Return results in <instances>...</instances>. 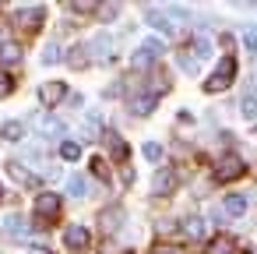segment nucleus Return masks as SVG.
Returning a JSON list of instances; mask_svg holds the SVG:
<instances>
[{"label":"nucleus","instance_id":"nucleus-1","mask_svg":"<svg viewBox=\"0 0 257 254\" xmlns=\"http://www.w3.org/2000/svg\"><path fill=\"white\" fill-rule=\"evenodd\" d=\"M232 78H236V60L225 57V60L215 67V74L204 81V92H211V96H215V92H225V89L232 85Z\"/></svg>","mask_w":257,"mask_h":254},{"label":"nucleus","instance_id":"nucleus-2","mask_svg":"<svg viewBox=\"0 0 257 254\" xmlns=\"http://www.w3.org/2000/svg\"><path fill=\"white\" fill-rule=\"evenodd\" d=\"M246 173V162L239 159V155H222L218 162H215V180L218 184H232V180H239Z\"/></svg>","mask_w":257,"mask_h":254},{"label":"nucleus","instance_id":"nucleus-3","mask_svg":"<svg viewBox=\"0 0 257 254\" xmlns=\"http://www.w3.org/2000/svg\"><path fill=\"white\" fill-rule=\"evenodd\" d=\"M162 50H166V46H162L159 39H145V43H141V50L131 57V67H138V71H141V67H148L155 57H162Z\"/></svg>","mask_w":257,"mask_h":254},{"label":"nucleus","instance_id":"nucleus-4","mask_svg":"<svg viewBox=\"0 0 257 254\" xmlns=\"http://www.w3.org/2000/svg\"><path fill=\"white\" fill-rule=\"evenodd\" d=\"M64 243H67L71 250H88L92 233H88L85 226H67V229H64Z\"/></svg>","mask_w":257,"mask_h":254},{"label":"nucleus","instance_id":"nucleus-5","mask_svg":"<svg viewBox=\"0 0 257 254\" xmlns=\"http://www.w3.org/2000/svg\"><path fill=\"white\" fill-rule=\"evenodd\" d=\"M64 96H67V85H64V81H46V85L39 89V99H43L46 106H57Z\"/></svg>","mask_w":257,"mask_h":254},{"label":"nucleus","instance_id":"nucleus-6","mask_svg":"<svg viewBox=\"0 0 257 254\" xmlns=\"http://www.w3.org/2000/svg\"><path fill=\"white\" fill-rule=\"evenodd\" d=\"M57 212H60V198H57V194H39V198H36V215L53 219Z\"/></svg>","mask_w":257,"mask_h":254},{"label":"nucleus","instance_id":"nucleus-7","mask_svg":"<svg viewBox=\"0 0 257 254\" xmlns=\"http://www.w3.org/2000/svg\"><path fill=\"white\" fill-rule=\"evenodd\" d=\"M8 173H11L18 184H25V187H39V177H36L32 170H25L22 162H8Z\"/></svg>","mask_w":257,"mask_h":254},{"label":"nucleus","instance_id":"nucleus-8","mask_svg":"<svg viewBox=\"0 0 257 254\" xmlns=\"http://www.w3.org/2000/svg\"><path fill=\"white\" fill-rule=\"evenodd\" d=\"M173 187H176V173H173V170H159L155 180H152V191H155V194H169Z\"/></svg>","mask_w":257,"mask_h":254},{"label":"nucleus","instance_id":"nucleus-9","mask_svg":"<svg viewBox=\"0 0 257 254\" xmlns=\"http://www.w3.org/2000/svg\"><path fill=\"white\" fill-rule=\"evenodd\" d=\"M18 60H22V46H18V43H0V64L11 67V64H18Z\"/></svg>","mask_w":257,"mask_h":254},{"label":"nucleus","instance_id":"nucleus-10","mask_svg":"<svg viewBox=\"0 0 257 254\" xmlns=\"http://www.w3.org/2000/svg\"><path fill=\"white\" fill-rule=\"evenodd\" d=\"M99 222H102V229H106V233H113V229H120V222H123V212L113 205V208H106V212H102V219H99Z\"/></svg>","mask_w":257,"mask_h":254},{"label":"nucleus","instance_id":"nucleus-11","mask_svg":"<svg viewBox=\"0 0 257 254\" xmlns=\"http://www.w3.org/2000/svg\"><path fill=\"white\" fill-rule=\"evenodd\" d=\"M152 110H155V96H138V99L131 103V113H134V117H148Z\"/></svg>","mask_w":257,"mask_h":254},{"label":"nucleus","instance_id":"nucleus-12","mask_svg":"<svg viewBox=\"0 0 257 254\" xmlns=\"http://www.w3.org/2000/svg\"><path fill=\"white\" fill-rule=\"evenodd\" d=\"M208 254H236V240H229V236H215V240L208 243Z\"/></svg>","mask_w":257,"mask_h":254},{"label":"nucleus","instance_id":"nucleus-13","mask_svg":"<svg viewBox=\"0 0 257 254\" xmlns=\"http://www.w3.org/2000/svg\"><path fill=\"white\" fill-rule=\"evenodd\" d=\"M222 208H225V215H232V219H236V215H243V212H246V198H239V194H229Z\"/></svg>","mask_w":257,"mask_h":254},{"label":"nucleus","instance_id":"nucleus-14","mask_svg":"<svg viewBox=\"0 0 257 254\" xmlns=\"http://www.w3.org/2000/svg\"><path fill=\"white\" fill-rule=\"evenodd\" d=\"M4 229L25 236V233H29V222H25V215H8V219H4Z\"/></svg>","mask_w":257,"mask_h":254},{"label":"nucleus","instance_id":"nucleus-15","mask_svg":"<svg viewBox=\"0 0 257 254\" xmlns=\"http://www.w3.org/2000/svg\"><path fill=\"white\" fill-rule=\"evenodd\" d=\"M106 141H109V152H113V159H127V145H123V138L120 134H106Z\"/></svg>","mask_w":257,"mask_h":254},{"label":"nucleus","instance_id":"nucleus-16","mask_svg":"<svg viewBox=\"0 0 257 254\" xmlns=\"http://www.w3.org/2000/svg\"><path fill=\"white\" fill-rule=\"evenodd\" d=\"M25 29H36L39 22H43V8H29V11H22V18H18Z\"/></svg>","mask_w":257,"mask_h":254},{"label":"nucleus","instance_id":"nucleus-17","mask_svg":"<svg viewBox=\"0 0 257 254\" xmlns=\"http://www.w3.org/2000/svg\"><path fill=\"white\" fill-rule=\"evenodd\" d=\"M60 159H67V162L81 159V145L78 141H60Z\"/></svg>","mask_w":257,"mask_h":254},{"label":"nucleus","instance_id":"nucleus-18","mask_svg":"<svg viewBox=\"0 0 257 254\" xmlns=\"http://www.w3.org/2000/svg\"><path fill=\"white\" fill-rule=\"evenodd\" d=\"M190 50H194V60H204V57L211 53V43H208L204 36H197V39L190 43Z\"/></svg>","mask_w":257,"mask_h":254},{"label":"nucleus","instance_id":"nucleus-19","mask_svg":"<svg viewBox=\"0 0 257 254\" xmlns=\"http://www.w3.org/2000/svg\"><path fill=\"white\" fill-rule=\"evenodd\" d=\"M67 64H71V67H85V64H88V50H85V46H74V50L67 53Z\"/></svg>","mask_w":257,"mask_h":254},{"label":"nucleus","instance_id":"nucleus-20","mask_svg":"<svg viewBox=\"0 0 257 254\" xmlns=\"http://www.w3.org/2000/svg\"><path fill=\"white\" fill-rule=\"evenodd\" d=\"M183 233H187L190 240H201V236H204V222H201V219H187V222H183Z\"/></svg>","mask_w":257,"mask_h":254},{"label":"nucleus","instance_id":"nucleus-21","mask_svg":"<svg viewBox=\"0 0 257 254\" xmlns=\"http://www.w3.org/2000/svg\"><path fill=\"white\" fill-rule=\"evenodd\" d=\"M60 131H64V124H60L57 117H43V134H46V138H53V134H60Z\"/></svg>","mask_w":257,"mask_h":254},{"label":"nucleus","instance_id":"nucleus-22","mask_svg":"<svg viewBox=\"0 0 257 254\" xmlns=\"http://www.w3.org/2000/svg\"><path fill=\"white\" fill-rule=\"evenodd\" d=\"M4 138H11V141H22V138H25V127H22L18 120H11V124H4Z\"/></svg>","mask_w":257,"mask_h":254},{"label":"nucleus","instance_id":"nucleus-23","mask_svg":"<svg viewBox=\"0 0 257 254\" xmlns=\"http://www.w3.org/2000/svg\"><path fill=\"white\" fill-rule=\"evenodd\" d=\"M148 25H152V29H159V32H173V25H169L162 15H155V11H148Z\"/></svg>","mask_w":257,"mask_h":254},{"label":"nucleus","instance_id":"nucleus-24","mask_svg":"<svg viewBox=\"0 0 257 254\" xmlns=\"http://www.w3.org/2000/svg\"><path fill=\"white\" fill-rule=\"evenodd\" d=\"M141 152H145V159H152V162H159V159H162V145H155V141H145V148H141Z\"/></svg>","mask_w":257,"mask_h":254},{"label":"nucleus","instance_id":"nucleus-25","mask_svg":"<svg viewBox=\"0 0 257 254\" xmlns=\"http://www.w3.org/2000/svg\"><path fill=\"white\" fill-rule=\"evenodd\" d=\"M92 173L102 177V180H109V162L106 159H92Z\"/></svg>","mask_w":257,"mask_h":254},{"label":"nucleus","instance_id":"nucleus-26","mask_svg":"<svg viewBox=\"0 0 257 254\" xmlns=\"http://www.w3.org/2000/svg\"><path fill=\"white\" fill-rule=\"evenodd\" d=\"M243 117H246V120L257 117V96H246V99H243Z\"/></svg>","mask_w":257,"mask_h":254},{"label":"nucleus","instance_id":"nucleus-27","mask_svg":"<svg viewBox=\"0 0 257 254\" xmlns=\"http://www.w3.org/2000/svg\"><path fill=\"white\" fill-rule=\"evenodd\" d=\"M116 11H120V8H116V4H102V8H99V11H95V15H99V18H102V22H113V15H116Z\"/></svg>","mask_w":257,"mask_h":254},{"label":"nucleus","instance_id":"nucleus-28","mask_svg":"<svg viewBox=\"0 0 257 254\" xmlns=\"http://www.w3.org/2000/svg\"><path fill=\"white\" fill-rule=\"evenodd\" d=\"M85 191H88V187H85V177H74V180H71V194L85 198Z\"/></svg>","mask_w":257,"mask_h":254},{"label":"nucleus","instance_id":"nucleus-29","mask_svg":"<svg viewBox=\"0 0 257 254\" xmlns=\"http://www.w3.org/2000/svg\"><path fill=\"white\" fill-rule=\"evenodd\" d=\"M152 254H180V247H176V243H155Z\"/></svg>","mask_w":257,"mask_h":254},{"label":"nucleus","instance_id":"nucleus-30","mask_svg":"<svg viewBox=\"0 0 257 254\" xmlns=\"http://www.w3.org/2000/svg\"><path fill=\"white\" fill-rule=\"evenodd\" d=\"M53 60H60V50L57 46H46L43 50V64H53Z\"/></svg>","mask_w":257,"mask_h":254},{"label":"nucleus","instance_id":"nucleus-31","mask_svg":"<svg viewBox=\"0 0 257 254\" xmlns=\"http://www.w3.org/2000/svg\"><path fill=\"white\" fill-rule=\"evenodd\" d=\"M11 89H15L11 74H0V96H11Z\"/></svg>","mask_w":257,"mask_h":254},{"label":"nucleus","instance_id":"nucleus-32","mask_svg":"<svg viewBox=\"0 0 257 254\" xmlns=\"http://www.w3.org/2000/svg\"><path fill=\"white\" fill-rule=\"evenodd\" d=\"M71 11H78V15H88V11H99L95 4H85V0H78V4H71Z\"/></svg>","mask_w":257,"mask_h":254},{"label":"nucleus","instance_id":"nucleus-33","mask_svg":"<svg viewBox=\"0 0 257 254\" xmlns=\"http://www.w3.org/2000/svg\"><path fill=\"white\" fill-rule=\"evenodd\" d=\"M243 43H246V50H257V29H250V32L243 36Z\"/></svg>","mask_w":257,"mask_h":254},{"label":"nucleus","instance_id":"nucleus-34","mask_svg":"<svg viewBox=\"0 0 257 254\" xmlns=\"http://www.w3.org/2000/svg\"><path fill=\"white\" fill-rule=\"evenodd\" d=\"M180 64H183V67H187V71H197V60H194V57H187V53H183V57H180Z\"/></svg>","mask_w":257,"mask_h":254},{"label":"nucleus","instance_id":"nucleus-35","mask_svg":"<svg viewBox=\"0 0 257 254\" xmlns=\"http://www.w3.org/2000/svg\"><path fill=\"white\" fill-rule=\"evenodd\" d=\"M169 89V78H155V92H166Z\"/></svg>","mask_w":257,"mask_h":254},{"label":"nucleus","instance_id":"nucleus-36","mask_svg":"<svg viewBox=\"0 0 257 254\" xmlns=\"http://www.w3.org/2000/svg\"><path fill=\"white\" fill-rule=\"evenodd\" d=\"M29 254H50V250H46V247H39V243H32V247H29Z\"/></svg>","mask_w":257,"mask_h":254}]
</instances>
